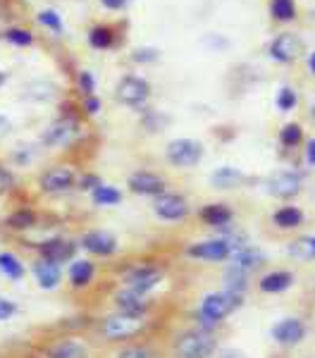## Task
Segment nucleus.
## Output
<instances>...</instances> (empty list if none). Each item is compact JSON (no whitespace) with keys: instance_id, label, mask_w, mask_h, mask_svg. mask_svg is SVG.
I'll return each instance as SVG.
<instances>
[{"instance_id":"nucleus-1","label":"nucleus","mask_w":315,"mask_h":358,"mask_svg":"<svg viewBox=\"0 0 315 358\" xmlns=\"http://www.w3.org/2000/svg\"><path fill=\"white\" fill-rule=\"evenodd\" d=\"M31 354L36 358H96L89 339L82 332L67 330V327H62L55 334H48V337L43 334L31 346Z\"/></svg>"},{"instance_id":"nucleus-2","label":"nucleus","mask_w":315,"mask_h":358,"mask_svg":"<svg viewBox=\"0 0 315 358\" xmlns=\"http://www.w3.org/2000/svg\"><path fill=\"white\" fill-rule=\"evenodd\" d=\"M91 330L98 339L108 344H127L139 339L141 334L148 330V317H136V315H124V313H112L98 317V320L91 322Z\"/></svg>"},{"instance_id":"nucleus-3","label":"nucleus","mask_w":315,"mask_h":358,"mask_svg":"<svg viewBox=\"0 0 315 358\" xmlns=\"http://www.w3.org/2000/svg\"><path fill=\"white\" fill-rule=\"evenodd\" d=\"M74 110L77 108H72L70 103H60L57 117L50 120L38 134L41 148L57 151V148H70L77 143V138L82 136V120H79V113Z\"/></svg>"},{"instance_id":"nucleus-4","label":"nucleus","mask_w":315,"mask_h":358,"mask_svg":"<svg viewBox=\"0 0 315 358\" xmlns=\"http://www.w3.org/2000/svg\"><path fill=\"white\" fill-rule=\"evenodd\" d=\"M22 244H24V248H29L36 258L62 265V268L70 265L79 253L77 239H74V236H67V234H48V236H41L38 241L22 239Z\"/></svg>"},{"instance_id":"nucleus-5","label":"nucleus","mask_w":315,"mask_h":358,"mask_svg":"<svg viewBox=\"0 0 315 358\" xmlns=\"http://www.w3.org/2000/svg\"><path fill=\"white\" fill-rule=\"evenodd\" d=\"M79 170L72 163H50L36 175V192L45 199H57L77 189Z\"/></svg>"},{"instance_id":"nucleus-6","label":"nucleus","mask_w":315,"mask_h":358,"mask_svg":"<svg viewBox=\"0 0 315 358\" xmlns=\"http://www.w3.org/2000/svg\"><path fill=\"white\" fill-rule=\"evenodd\" d=\"M242 306V296L229 292L220 294H208V296L200 301L198 308V327L205 332H210V327H215L222 317H227L232 310H237Z\"/></svg>"},{"instance_id":"nucleus-7","label":"nucleus","mask_w":315,"mask_h":358,"mask_svg":"<svg viewBox=\"0 0 315 358\" xmlns=\"http://www.w3.org/2000/svg\"><path fill=\"white\" fill-rule=\"evenodd\" d=\"M38 227H43V215H41V210L31 203L13 206L8 215L3 217V222H0V232L13 234L17 239H24L27 234L36 232Z\"/></svg>"},{"instance_id":"nucleus-8","label":"nucleus","mask_w":315,"mask_h":358,"mask_svg":"<svg viewBox=\"0 0 315 358\" xmlns=\"http://www.w3.org/2000/svg\"><path fill=\"white\" fill-rule=\"evenodd\" d=\"M217 342L213 334L205 330H186L175 339V356L177 358H210L215 354Z\"/></svg>"},{"instance_id":"nucleus-9","label":"nucleus","mask_w":315,"mask_h":358,"mask_svg":"<svg viewBox=\"0 0 315 358\" xmlns=\"http://www.w3.org/2000/svg\"><path fill=\"white\" fill-rule=\"evenodd\" d=\"M163 268L156 263H134L129 265L127 270H124L122 275V287H127V289H134L143 294V296H148L156 287L163 282Z\"/></svg>"},{"instance_id":"nucleus-10","label":"nucleus","mask_w":315,"mask_h":358,"mask_svg":"<svg viewBox=\"0 0 315 358\" xmlns=\"http://www.w3.org/2000/svg\"><path fill=\"white\" fill-rule=\"evenodd\" d=\"M115 98H117V103L131 108V110H143V106L151 98V84L143 77L127 74V77H122L117 86H115Z\"/></svg>"},{"instance_id":"nucleus-11","label":"nucleus","mask_w":315,"mask_h":358,"mask_svg":"<svg viewBox=\"0 0 315 358\" xmlns=\"http://www.w3.org/2000/svg\"><path fill=\"white\" fill-rule=\"evenodd\" d=\"M79 251L89 253L94 258H112L117 253V236L105 232V229H86L84 234L77 236Z\"/></svg>"},{"instance_id":"nucleus-12","label":"nucleus","mask_w":315,"mask_h":358,"mask_svg":"<svg viewBox=\"0 0 315 358\" xmlns=\"http://www.w3.org/2000/svg\"><path fill=\"white\" fill-rule=\"evenodd\" d=\"M165 158L172 167H193L203 160V143L196 138H175L165 148Z\"/></svg>"},{"instance_id":"nucleus-13","label":"nucleus","mask_w":315,"mask_h":358,"mask_svg":"<svg viewBox=\"0 0 315 358\" xmlns=\"http://www.w3.org/2000/svg\"><path fill=\"white\" fill-rule=\"evenodd\" d=\"M29 273H31L34 282H36V287L41 292H55V289H60L62 282H65V268H62V265L48 263L36 256L29 263Z\"/></svg>"},{"instance_id":"nucleus-14","label":"nucleus","mask_w":315,"mask_h":358,"mask_svg":"<svg viewBox=\"0 0 315 358\" xmlns=\"http://www.w3.org/2000/svg\"><path fill=\"white\" fill-rule=\"evenodd\" d=\"M112 308L117 310V313H124V315L148 317L153 303H151V299L143 296V294L134 292V289H127V287H119V289L112 294Z\"/></svg>"},{"instance_id":"nucleus-15","label":"nucleus","mask_w":315,"mask_h":358,"mask_svg":"<svg viewBox=\"0 0 315 358\" xmlns=\"http://www.w3.org/2000/svg\"><path fill=\"white\" fill-rule=\"evenodd\" d=\"M127 187H129L131 194L151 196V199H156V196L168 192V182H165V177H160L158 172H151V170L131 172V175L127 177Z\"/></svg>"},{"instance_id":"nucleus-16","label":"nucleus","mask_w":315,"mask_h":358,"mask_svg":"<svg viewBox=\"0 0 315 358\" xmlns=\"http://www.w3.org/2000/svg\"><path fill=\"white\" fill-rule=\"evenodd\" d=\"M153 213H156L160 220L180 222L189 215V203H186L184 196L165 192V194H160L153 199Z\"/></svg>"},{"instance_id":"nucleus-17","label":"nucleus","mask_w":315,"mask_h":358,"mask_svg":"<svg viewBox=\"0 0 315 358\" xmlns=\"http://www.w3.org/2000/svg\"><path fill=\"white\" fill-rule=\"evenodd\" d=\"M96 263L91 258H74L65 270V282L72 292H84L96 282Z\"/></svg>"},{"instance_id":"nucleus-18","label":"nucleus","mask_w":315,"mask_h":358,"mask_svg":"<svg viewBox=\"0 0 315 358\" xmlns=\"http://www.w3.org/2000/svg\"><path fill=\"white\" fill-rule=\"evenodd\" d=\"M232 253L227 239H208V241H198V244H191L186 248V256L198 258V261H225Z\"/></svg>"},{"instance_id":"nucleus-19","label":"nucleus","mask_w":315,"mask_h":358,"mask_svg":"<svg viewBox=\"0 0 315 358\" xmlns=\"http://www.w3.org/2000/svg\"><path fill=\"white\" fill-rule=\"evenodd\" d=\"M268 192L277 196V199H291V196L301 192V175L291 170L277 172V175L268 179Z\"/></svg>"},{"instance_id":"nucleus-20","label":"nucleus","mask_w":315,"mask_h":358,"mask_svg":"<svg viewBox=\"0 0 315 358\" xmlns=\"http://www.w3.org/2000/svg\"><path fill=\"white\" fill-rule=\"evenodd\" d=\"M303 53V41L296 34H279L270 43V55L277 62H291Z\"/></svg>"},{"instance_id":"nucleus-21","label":"nucleus","mask_w":315,"mask_h":358,"mask_svg":"<svg viewBox=\"0 0 315 358\" xmlns=\"http://www.w3.org/2000/svg\"><path fill=\"white\" fill-rule=\"evenodd\" d=\"M29 275L27 263L22 261V256H17L15 251H8V248H0V277H5L8 282H24V277Z\"/></svg>"},{"instance_id":"nucleus-22","label":"nucleus","mask_w":315,"mask_h":358,"mask_svg":"<svg viewBox=\"0 0 315 358\" xmlns=\"http://www.w3.org/2000/svg\"><path fill=\"white\" fill-rule=\"evenodd\" d=\"M303 337H306V327H303V322L296 320V317H286V320L277 322V325L272 327V339L277 344L291 346V344H299Z\"/></svg>"},{"instance_id":"nucleus-23","label":"nucleus","mask_w":315,"mask_h":358,"mask_svg":"<svg viewBox=\"0 0 315 358\" xmlns=\"http://www.w3.org/2000/svg\"><path fill=\"white\" fill-rule=\"evenodd\" d=\"M57 94H60V89L53 82H48V79H34L22 91V96L31 103H53L57 101Z\"/></svg>"},{"instance_id":"nucleus-24","label":"nucleus","mask_w":315,"mask_h":358,"mask_svg":"<svg viewBox=\"0 0 315 358\" xmlns=\"http://www.w3.org/2000/svg\"><path fill=\"white\" fill-rule=\"evenodd\" d=\"M38 151H41V143L38 141H22L10 151V158H8V165L13 167H31L36 163L38 158Z\"/></svg>"},{"instance_id":"nucleus-25","label":"nucleus","mask_w":315,"mask_h":358,"mask_svg":"<svg viewBox=\"0 0 315 358\" xmlns=\"http://www.w3.org/2000/svg\"><path fill=\"white\" fill-rule=\"evenodd\" d=\"M232 256V265L234 268H239V270H244V273H251V270H256V268H261L263 265V253L258 251V248L254 246H242V248H237V251H232L229 253Z\"/></svg>"},{"instance_id":"nucleus-26","label":"nucleus","mask_w":315,"mask_h":358,"mask_svg":"<svg viewBox=\"0 0 315 358\" xmlns=\"http://www.w3.org/2000/svg\"><path fill=\"white\" fill-rule=\"evenodd\" d=\"M232 217H234V213L229 210L225 203H210L200 210V220L205 224H210V227H227V224L232 222Z\"/></svg>"},{"instance_id":"nucleus-27","label":"nucleus","mask_w":315,"mask_h":358,"mask_svg":"<svg viewBox=\"0 0 315 358\" xmlns=\"http://www.w3.org/2000/svg\"><path fill=\"white\" fill-rule=\"evenodd\" d=\"M91 201L98 208H112V206L122 203V192H119L117 187H110V184L103 182L101 187H96L94 192H91Z\"/></svg>"},{"instance_id":"nucleus-28","label":"nucleus","mask_w":315,"mask_h":358,"mask_svg":"<svg viewBox=\"0 0 315 358\" xmlns=\"http://www.w3.org/2000/svg\"><path fill=\"white\" fill-rule=\"evenodd\" d=\"M291 282H294L291 273H284V270H274V273L265 275L261 280V292H265V294H279V292L289 289Z\"/></svg>"},{"instance_id":"nucleus-29","label":"nucleus","mask_w":315,"mask_h":358,"mask_svg":"<svg viewBox=\"0 0 315 358\" xmlns=\"http://www.w3.org/2000/svg\"><path fill=\"white\" fill-rule=\"evenodd\" d=\"M89 45L96 50H108L115 43V29L108 24H96L89 29Z\"/></svg>"},{"instance_id":"nucleus-30","label":"nucleus","mask_w":315,"mask_h":358,"mask_svg":"<svg viewBox=\"0 0 315 358\" xmlns=\"http://www.w3.org/2000/svg\"><path fill=\"white\" fill-rule=\"evenodd\" d=\"M210 182H213L215 189H234L244 182V175L234 167H220L210 175Z\"/></svg>"},{"instance_id":"nucleus-31","label":"nucleus","mask_w":315,"mask_h":358,"mask_svg":"<svg viewBox=\"0 0 315 358\" xmlns=\"http://www.w3.org/2000/svg\"><path fill=\"white\" fill-rule=\"evenodd\" d=\"M0 36H3L8 43L17 45V48H29V45L36 43V36H34V31H31V29H27V27H10V29H5Z\"/></svg>"},{"instance_id":"nucleus-32","label":"nucleus","mask_w":315,"mask_h":358,"mask_svg":"<svg viewBox=\"0 0 315 358\" xmlns=\"http://www.w3.org/2000/svg\"><path fill=\"white\" fill-rule=\"evenodd\" d=\"M272 220H274V224H277L279 229H296L303 222V213L299 210V208H294V206H284V208H279V210L274 213Z\"/></svg>"},{"instance_id":"nucleus-33","label":"nucleus","mask_w":315,"mask_h":358,"mask_svg":"<svg viewBox=\"0 0 315 358\" xmlns=\"http://www.w3.org/2000/svg\"><path fill=\"white\" fill-rule=\"evenodd\" d=\"M20 189V177L5 160H0V199H8Z\"/></svg>"},{"instance_id":"nucleus-34","label":"nucleus","mask_w":315,"mask_h":358,"mask_svg":"<svg viewBox=\"0 0 315 358\" xmlns=\"http://www.w3.org/2000/svg\"><path fill=\"white\" fill-rule=\"evenodd\" d=\"M225 285H227L225 292L242 296V294L246 292V287H249V280H246L244 270H239V268H234V265H232V268L227 270V275H225Z\"/></svg>"},{"instance_id":"nucleus-35","label":"nucleus","mask_w":315,"mask_h":358,"mask_svg":"<svg viewBox=\"0 0 315 358\" xmlns=\"http://www.w3.org/2000/svg\"><path fill=\"white\" fill-rule=\"evenodd\" d=\"M112 358H156V354H153V349L148 344L127 342V344H122V349H119Z\"/></svg>"},{"instance_id":"nucleus-36","label":"nucleus","mask_w":315,"mask_h":358,"mask_svg":"<svg viewBox=\"0 0 315 358\" xmlns=\"http://www.w3.org/2000/svg\"><path fill=\"white\" fill-rule=\"evenodd\" d=\"M36 22L41 27L48 29V31H53V34H62V31H65V24H62V17H60L57 10H38Z\"/></svg>"},{"instance_id":"nucleus-37","label":"nucleus","mask_w":315,"mask_h":358,"mask_svg":"<svg viewBox=\"0 0 315 358\" xmlns=\"http://www.w3.org/2000/svg\"><path fill=\"white\" fill-rule=\"evenodd\" d=\"M289 253L294 258H301V261H308V258H315V244L313 236H306V239H299L289 246Z\"/></svg>"},{"instance_id":"nucleus-38","label":"nucleus","mask_w":315,"mask_h":358,"mask_svg":"<svg viewBox=\"0 0 315 358\" xmlns=\"http://www.w3.org/2000/svg\"><path fill=\"white\" fill-rule=\"evenodd\" d=\"M272 17L279 22H291L296 17L294 0H272Z\"/></svg>"},{"instance_id":"nucleus-39","label":"nucleus","mask_w":315,"mask_h":358,"mask_svg":"<svg viewBox=\"0 0 315 358\" xmlns=\"http://www.w3.org/2000/svg\"><path fill=\"white\" fill-rule=\"evenodd\" d=\"M301 138H303V129H301V124H286L284 129L279 131V141H282V146H286V148L299 146Z\"/></svg>"},{"instance_id":"nucleus-40","label":"nucleus","mask_w":315,"mask_h":358,"mask_svg":"<svg viewBox=\"0 0 315 358\" xmlns=\"http://www.w3.org/2000/svg\"><path fill=\"white\" fill-rule=\"evenodd\" d=\"M77 91L82 96H94L96 94V79L89 69H79L77 72Z\"/></svg>"},{"instance_id":"nucleus-41","label":"nucleus","mask_w":315,"mask_h":358,"mask_svg":"<svg viewBox=\"0 0 315 358\" xmlns=\"http://www.w3.org/2000/svg\"><path fill=\"white\" fill-rule=\"evenodd\" d=\"M141 124L146 127L148 131H163V127L168 124V117H165L163 113H158V110H146V113H143Z\"/></svg>"},{"instance_id":"nucleus-42","label":"nucleus","mask_w":315,"mask_h":358,"mask_svg":"<svg viewBox=\"0 0 315 358\" xmlns=\"http://www.w3.org/2000/svg\"><path fill=\"white\" fill-rule=\"evenodd\" d=\"M103 179L96 175V172H79V179H77V189L79 192H86L91 194L96 187H101Z\"/></svg>"},{"instance_id":"nucleus-43","label":"nucleus","mask_w":315,"mask_h":358,"mask_svg":"<svg viewBox=\"0 0 315 358\" xmlns=\"http://www.w3.org/2000/svg\"><path fill=\"white\" fill-rule=\"evenodd\" d=\"M17 315H20V303L10 296H0V322H10Z\"/></svg>"},{"instance_id":"nucleus-44","label":"nucleus","mask_w":315,"mask_h":358,"mask_svg":"<svg viewBox=\"0 0 315 358\" xmlns=\"http://www.w3.org/2000/svg\"><path fill=\"white\" fill-rule=\"evenodd\" d=\"M296 103H299L296 91L289 89V86H284V89L279 91V96H277V108H279V110H284V113H289V110H294V108H296Z\"/></svg>"},{"instance_id":"nucleus-45","label":"nucleus","mask_w":315,"mask_h":358,"mask_svg":"<svg viewBox=\"0 0 315 358\" xmlns=\"http://www.w3.org/2000/svg\"><path fill=\"white\" fill-rule=\"evenodd\" d=\"M158 57H160V53L156 48H136L134 53H131V60L141 62V65H146V62H156Z\"/></svg>"},{"instance_id":"nucleus-46","label":"nucleus","mask_w":315,"mask_h":358,"mask_svg":"<svg viewBox=\"0 0 315 358\" xmlns=\"http://www.w3.org/2000/svg\"><path fill=\"white\" fill-rule=\"evenodd\" d=\"M101 108H103V103H101V98L98 96H84V101H82V110L84 115H89V117H94V115H98L101 113Z\"/></svg>"},{"instance_id":"nucleus-47","label":"nucleus","mask_w":315,"mask_h":358,"mask_svg":"<svg viewBox=\"0 0 315 358\" xmlns=\"http://www.w3.org/2000/svg\"><path fill=\"white\" fill-rule=\"evenodd\" d=\"M13 129H15V127H13V120H10L8 115L0 113V138L10 136V134H13Z\"/></svg>"},{"instance_id":"nucleus-48","label":"nucleus","mask_w":315,"mask_h":358,"mask_svg":"<svg viewBox=\"0 0 315 358\" xmlns=\"http://www.w3.org/2000/svg\"><path fill=\"white\" fill-rule=\"evenodd\" d=\"M127 3H129V0H101L103 8L115 10V13H117V10H124V8H127Z\"/></svg>"},{"instance_id":"nucleus-49","label":"nucleus","mask_w":315,"mask_h":358,"mask_svg":"<svg viewBox=\"0 0 315 358\" xmlns=\"http://www.w3.org/2000/svg\"><path fill=\"white\" fill-rule=\"evenodd\" d=\"M306 163L315 167V138H311V141L306 143Z\"/></svg>"},{"instance_id":"nucleus-50","label":"nucleus","mask_w":315,"mask_h":358,"mask_svg":"<svg viewBox=\"0 0 315 358\" xmlns=\"http://www.w3.org/2000/svg\"><path fill=\"white\" fill-rule=\"evenodd\" d=\"M5 82H8V72H5V69H0V86H5Z\"/></svg>"},{"instance_id":"nucleus-51","label":"nucleus","mask_w":315,"mask_h":358,"mask_svg":"<svg viewBox=\"0 0 315 358\" xmlns=\"http://www.w3.org/2000/svg\"><path fill=\"white\" fill-rule=\"evenodd\" d=\"M311 69H313V72H315V53L311 55Z\"/></svg>"},{"instance_id":"nucleus-52","label":"nucleus","mask_w":315,"mask_h":358,"mask_svg":"<svg viewBox=\"0 0 315 358\" xmlns=\"http://www.w3.org/2000/svg\"><path fill=\"white\" fill-rule=\"evenodd\" d=\"M313 244H315V236H313Z\"/></svg>"}]
</instances>
